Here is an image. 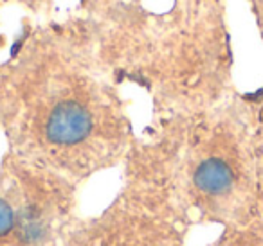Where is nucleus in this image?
Segmentation results:
<instances>
[{
    "label": "nucleus",
    "instance_id": "nucleus-1",
    "mask_svg": "<svg viewBox=\"0 0 263 246\" xmlns=\"http://www.w3.org/2000/svg\"><path fill=\"white\" fill-rule=\"evenodd\" d=\"M90 95L83 90L72 94V87H65V95H58L45 112L44 137L49 144L58 148H74L85 142L96 128V113L88 106Z\"/></svg>",
    "mask_w": 263,
    "mask_h": 246
},
{
    "label": "nucleus",
    "instance_id": "nucleus-2",
    "mask_svg": "<svg viewBox=\"0 0 263 246\" xmlns=\"http://www.w3.org/2000/svg\"><path fill=\"white\" fill-rule=\"evenodd\" d=\"M195 183L205 194H223L233 185V169L220 158H208L195 171Z\"/></svg>",
    "mask_w": 263,
    "mask_h": 246
},
{
    "label": "nucleus",
    "instance_id": "nucleus-3",
    "mask_svg": "<svg viewBox=\"0 0 263 246\" xmlns=\"http://www.w3.org/2000/svg\"><path fill=\"white\" fill-rule=\"evenodd\" d=\"M15 223H16V219H15L13 209L4 201V199H0V237L8 235L9 232L13 230Z\"/></svg>",
    "mask_w": 263,
    "mask_h": 246
}]
</instances>
